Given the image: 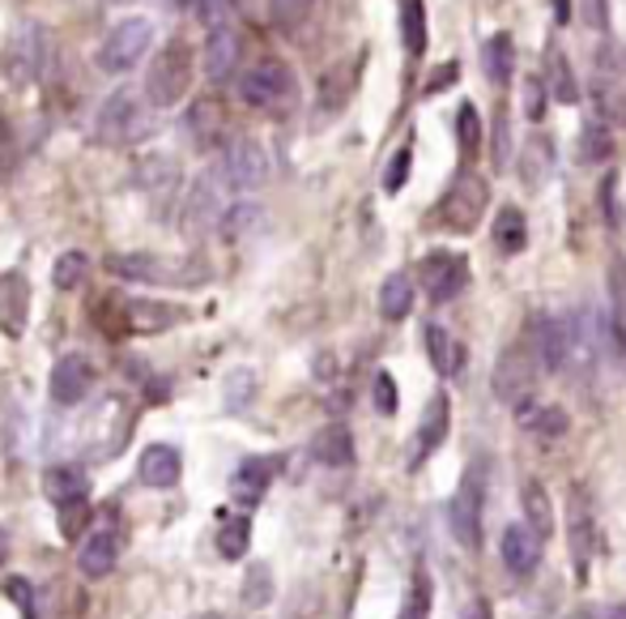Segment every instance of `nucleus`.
Instances as JSON below:
<instances>
[{"label": "nucleus", "mask_w": 626, "mask_h": 619, "mask_svg": "<svg viewBox=\"0 0 626 619\" xmlns=\"http://www.w3.org/2000/svg\"><path fill=\"white\" fill-rule=\"evenodd\" d=\"M311 457H316L320 466H350V461H355V436H350V427L332 423L325 432H316Z\"/></svg>", "instance_id": "obj_22"}, {"label": "nucleus", "mask_w": 626, "mask_h": 619, "mask_svg": "<svg viewBox=\"0 0 626 619\" xmlns=\"http://www.w3.org/2000/svg\"><path fill=\"white\" fill-rule=\"evenodd\" d=\"M239 394H252V372H235V376H230V406H239Z\"/></svg>", "instance_id": "obj_49"}, {"label": "nucleus", "mask_w": 626, "mask_h": 619, "mask_svg": "<svg viewBox=\"0 0 626 619\" xmlns=\"http://www.w3.org/2000/svg\"><path fill=\"white\" fill-rule=\"evenodd\" d=\"M30 321V282L22 270H9L0 278V329L4 338H22Z\"/></svg>", "instance_id": "obj_12"}, {"label": "nucleus", "mask_w": 626, "mask_h": 619, "mask_svg": "<svg viewBox=\"0 0 626 619\" xmlns=\"http://www.w3.org/2000/svg\"><path fill=\"white\" fill-rule=\"evenodd\" d=\"M188 85H192V48L175 39L145 69V99L154 108H175L188 94Z\"/></svg>", "instance_id": "obj_2"}, {"label": "nucleus", "mask_w": 626, "mask_h": 619, "mask_svg": "<svg viewBox=\"0 0 626 619\" xmlns=\"http://www.w3.org/2000/svg\"><path fill=\"white\" fill-rule=\"evenodd\" d=\"M179 4H188V0H179Z\"/></svg>", "instance_id": "obj_59"}, {"label": "nucleus", "mask_w": 626, "mask_h": 619, "mask_svg": "<svg viewBox=\"0 0 626 619\" xmlns=\"http://www.w3.org/2000/svg\"><path fill=\"white\" fill-rule=\"evenodd\" d=\"M597 108L605 120L614 124H626V85H597Z\"/></svg>", "instance_id": "obj_42"}, {"label": "nucleus", "mask_w": 626, "mask_h": 619, "mask_svg": "<svg viewBox=\"0 0 626 619\" xmlns=\"http://www.w3.org/2000/svg\"><path fill=\"white\" fill-rule=\"evenodd\" d=\"M512 69H516V48H512V34H494L491 43H486V78L503 85L507 78H512Z\"/></svg>", "instance_id": "obj_29"}, {"label": "nucleus", "mask_w": 626, "mask_h": 619, "mask_svg": "<svg viewBox=\"0 0 626 619\" xmlns=\"http://www.w3.org/2000/svg\"><path fill=\"white\" fill-rule=\"evenodd\" d=\"M145 112H141V94L136 90H115L103 112H99V138L111 141V145H124V141H136L145 133Z\"/></svg>", "instance_id": "obj_6"}, {"label": "nucleus", "mask_w": 626, "mask_h": 619, "mask_svg": "<svg viewBox=\"0 0 626 619\" xmlns=\"http://www.w3.org/2000/svg\"><path fill=\"white\" fill-rule=\"evenodd\" d=\"M588 22H593V27L605 22V0H588Z\"/></svg>", "instance_id": "obj_53"}, {"label": "nucleus", "mask_w": 626, "mask_h": 619, "mask_svg": "<svg viewBox=\"0 0 626 619\" xmlns=\"http://www.w3.org/2000/svg\"><path fill=\"white\" fill-rule=\"evenodd\" d=\"M188 4H196V13H201L205 22H214L222 9H226V0H188Z\"/></svg>", "instance_id": "obj_51"}, {"label": "nucleus", "mask_w": 626, "mask_h": 619, "mask_svg": "<svg viewBox=\"0 0 626 619\" xmlns=\"http://www.w3.org/2000/svg\"><path fill=\"white\" fill-rule=\"evenodd\" d=\"M418 270H422V286H427L431 304L456 300L464 291V282H469V265H464V256L456 253H431Z\"/></svg>", "instance_id": "obj_10"}, {"label": "nucleus", "mask_w": 626, "mask_h": 619, "mask_svg": "<svg viewBox=\"0 0 626 619\" xmlns=\"http://www.w3.org/2000/svg\"><path fill=\"white\" fill-rule=\"evenodd\" d=\"M397 402H401V397H397V380H392L388 372H380V376H376V406H380L383 415H392Z\"/></svg>", "instance_id": "obj_47"}, {"label": "nucleus", "mask_w": 626, "mask_h": 619, "mask_svg": "<svg viewBox=\"0 0 626 619\" xmlns=\"http://www.w3.org/2000/svg\"><path fill=\"white\" fill-rule=\"evenodd\" d=\"M269 593H273L269 568H265V564H256L244 581V602L247 607H265V602H269Z\"/></svg>", "instance_id": "obj_43"}, {"label": "nucleus", "mask_w": 626, "mask_h": 619, "mask_svg": "<svg viewBox=\"0 0 626 619\" xmlns=\"http://www.w3.org/2000/svg\"><path fill=\"white\" fill-rule=\"evenodd\" d=\"M461 619H494L491 616V602H486V598H473V602H469V607L461 611Z\"/></svg>", "instance_id": "obj_52"}, {"label": "nucleus", "mask_w": 626, "mask_h": 619, "mask_svg": "<svg viewBox=\"0 0 626 619\" xmlns=\"http://www.w3.org/2000/svg\"><path fill=\"white\" fill-rule=\"evenodd\" d=\"M427 355H431L439 376H456L464 367V346L443 325H427Z\"/></svg>", "instance_id": "obj_27"}, {"label": "nucleus", "mask_w": 626, "mask_h": 619, "mask_svg": "<svg viewBox=\"0 0 626 619\" xmlns=\"http://www.w3.org/2000/svg\"><path fill=\"white\" fill-rule=\"evenodd\" d=\"M85 274H90V256L85 253H60L55 256V265H52V282H55V291H78L85 282Z\"/></svg>", "instance_id": "obj_30"}, {"label": "nucleus", "mask_w": 626, "mask_h": 619, "mask_svg": "<svg viewBox=\"0 0 626 619\" xmlns=\"http://www.w3.org/2000/svg\"><path fill=\"white\" fill-rule=\"evenodd\" d=\"M609 619H626V602H623V607H614V611H609Z\"/></svg>", "instance_id": "obj_55"}, {"label": "nucleus", "mask_w": 626, "mask_h": 619, "mask_svg": "<svg viewBox=\"0 0 626 619\" xmlns=\"http://www.w3.org/2000/svg\"><path fill=\"white\" fill-rule=\"evenodd\" d=\"M550 163H554V154H550V141L537 138L528 141V150H524V159H520V175H524V184H542L545 175H550Z\"/></svg>", "instance_id": "obj_33"}, {"label": "nucleus", "mask_w": 626, "mask_h": 619, "mask_svg": "<svg viewBox=\"0 0 626 619\" xmlns=\"http://www.w3.org/2000/svg\"><path fill=\"white\" fill-rule=\"evenodd\" d=\"M4 590L18 598V607H22L27 616L34 611V598H30V586H27V581H18V577H13V581H4Z\"/></svg>", "instance_id": "obj_48"}, {"label": "nucleus", "mask_w": 626, "mask_h": 619, "mask_svg": "<svg viewBox=\"0 0 626 619\" xmlns=\"http://www.w3.org/2000/svg\"><path fill=\"white\" fill-rule=\"evenodd\" d=\"M179 470H184V457H179V449H171V445H150V449L141 453V461H136V475H141L145 487H175Z\"/></svg>", "instance_id": "obj_16"}, {"label": "nucleus", "mask_w": 626, "mask_h": 619, "mask_svg": "<svg viewBox=\"0 0 626 619\" xmlns=\"http://www.w3.org/2000/svg\"><path fill=\"white\" fill-rule=\"evenodd\" d=\"M413 308V278L409 274H392V278L380 286V312L388 321H401Z\"/></svg>", "instance_id": "obj_28"}, {"label": "nucleus", "mask_w": 626, "mask_h": 619, "mask_svg": "<svg viewBox=\"0 0 626 619\" xmlns=\"http://www.w3.org/2000/svg\"><path fill=\"white\" fill-rule=\"evenodd\" d=\"M107 274H115V278L124 282H184V286H192V274H184V265H171V261H163V256L154 253H115L107 256Z\"/></svg>", "instance_id": "obj_8"}, {"label": "nucleus", "mask_w": 626, "mask_h": 619, "mask_svg": "<svg viewBox=\"0 0 626 619\" xmlns=\"http://www.w3.org/2000/svg\"><path fill=\"white\" fill-rule=\"evenodd\" d=\"M537 359H533V351L528 346H512V351H503V359L494 364V394L503 397V402H524V397L533 394V380H537Z\"/></svg>", "instance_id": "obj_7"}, {"label": "nucleus", "mask_w": 626, "mask_h": 619, "mask_svg": "<svg viewBox=\"0 0 626 619\" xmlns=\"http://www.w3.org/2000/svg\"><path fill=\"white\" fill-rule=\"evenodd\" d=\"M443 436H448V397L439 394L431 402V410H427V419H422V432H418V440H422V453H431L443 445Z\"/></svg>", "instance_id": "obj_34"}, {"label": "nucleus", "mask_w": 626, "mask_h": 619, "mask_svg": "<svg viewBox=\"0 0 626 619\" xmlns=\"http://www.w3.org/2000/svg\"><path fill=\"white\" fill-rule=\"evenodd\" d=\"M401 22H406V43H409V52L418 57V52L427 48V22H422V0H406V13H401Z\"/></svg>", "instance_id": "obj_41"}, {"label": "nucleus", "mask_w": 626, "mask_h": 619, "mask_svg": "<svg viewBox=\"0 0 626 619\" xmlns=\"http://www.w3.org/2000/svg\"><path fill=\"white\" fill-rule=\"evenodd\" d=\"M486 201H491L486 180H482L478 171H464L461 180L448 189V197L439 201V223L448 226V231H456V235H469L473 226L482 223Z\"/></svg>", "instance_id": "obj_4"}, {"label": "nucleus", "mask_w": 626, "mask_h": 619, "mask_svg": "<svg viewBox=\"0 0 626 619\" xmlns=\"http://www.w3.org/2000/svg\"><path fill=\"white\" fill-rule=\"evenodd\" d=\"M188 133L196 138V145H218L226 138V108L218 99H196L188 112Z\"/></svg>", "instance_id": "obj_21"}, {"label": "nucleus", "mask_w": 626, "mask_h": 619, "mask_svg": "<svg viewBox=\"0 0 626 619\" xmlns=\"http://www.w3.org/2000/svg\"><path fill=\"white\" fill-rule=\"evenodd\" d=\"M524 214H520L516 205H507V210H499V219H494V244L503 248V253H520L524 248Z\"/></svg>", "instance_id": "obj_31"}, {"label": "nucleus", "mask_w": 626, "mask_h": 619, "mask_svg": "<svg viewBox=\"0 0 626 619\" xmlns=\"http://www.w3.org/2000/svg\"><path fill=\"white\" fill-rule=\"evenodd\" d=\"M273 470H277V461H269V457H252V461H244V466L235 470V479H230L235 500H244V508L256 505V500L265 496V487H269Z\"/></svg>", "instance_id": "obj_23"}, {"label": "nucleus", "mask_w": 626, "mask_h": 619, "mask_svg": "<svg viewBox=\"0 0 626 619\" xmlns=\"http://www.w3.org/2000/svg\"><path fill=\"white\" fill-rule=\"evenodd\" d=\"M43 496L52 505H69V500H85L90 496V475H82L78 466H52L43 475Z\"/></svg>", "instance_id": "obj_24"}, {"label": "nucleus", "mask_w": 626, "mask_h": 619, "mask_svg": "<svg viewBox=\"0 0 626 619\" xmlns=\"http://www.w3.org/2000/svg\"><path fill=\"white\" fill-rule=\"evenodd\" d=\"M94 389V364L85 355H64L52 367V402L55 406H78Z\"/></svg>", "instance_id": "obj_13"}, {"label": "nucleus", "mask_w": 626, "mask_h": 619, "mask_svg": "<svg viewBox=\"0 0 626 619\" xmlns=\"http://www.w3.org/2000/svg\"><path fill=\"white\" fill-rule=\"evenodd\" d=\"M316 0H269V18L277 30H299Z\"/></svg>", "instance_id": "obj_37"}, {"label": "nucleus", "mask_w": 626, "mask_h": 619, "mask_svg": "<svg viewBox=\"0 0 626 619\" xmlns=\"http://www.w3.org/2000/svg\"><path fill=\"white\" fill-rule=\"evenodd\" d=\"M150 43H154V27L145 18H129V22H120V27L111 30L107 43L99 48V64L107 73H129L150 52Z\"/></svg>", "instance_id": "obj_5"}, {"label": "nucleus", "mask_w": 626, "mask_h": 619, "mask_svg": "<svg viewBox=\"0 0 626 619\" xmlns=\"http://www.w3.org/2000/svg\"><path fill=\"white\" fill-rule=\"evenodd\" d=\"M516 423L524 432H533V436H542V440H558L563 432H567V415L558 410V406H545V402H533V397H524L516 402Z\"/></svg>", "instance_id": "obj_20"}, {"label": "nucleus", "mask_w": 626, "mask_h": 619, "mask_svg": "<svg viewBox=\"0 0 626 619\" xmlns=\"http://www.w3.org/2000/svg\"><path fill=\"white\" fill-rule=\"evenodd\" d=\"M239 52H244L239 34L230 27H214L209 30V43H205V73L214 82H226L235 73V64H239Z\"/></svg>", "instance_id": "obj_18"}, {"label": "nucleus", "mask_w": 626, "mask_h": 619, "mask_svg": "<svg viewBox=\"0 0 626 619\" xmlns=\"http://www.w3.org/2000/svg\"><path fill=\"white\" fill-rule=\"evenodd\" d=\"M269 154L265 145L252 138H235L226 150H222V163H218V180L226 189L235 193H256L269 184Z\"/></svg>", "instance_id": "obj_3"}, {"label": "nucleus", "mask_w": 626, "mask_h": 619, "mask_svg": "<svg viewBox=\"0 0 626 619\" xmlns=\"http://www.w3.org/2000/svg\"><path fill=\"white\" fill-rule=\"evenodd\" d=\"M260 219H265V210L256 205V201H239V205H230V210H222V235H230V240H239V235H247L252 226H260Z\"/></svg>", "instance_id": "obj_32"}, {"label": "nucleus", "mask_w": 626, "mask_h": 619, "mask_svg": "<svg viewBox=\"0 0 626 619\" xmlns=\"http://www.w3.org/2000/svg\"><path fill=\"white\" fill-rule=\"evenodd\" d=\"M452 530L461 538V547H482V470H469L464 483L456 487L452 500Z\"/></svg>", "instance_id": "obj_9"}, {"label": "nucleus", "mask_w": 626, "mask_h": 619, "mask_svg": "<svg viewBox=\"0 0 626 619\" xmlns=\"http://www.w3.org/2000/svg\"><path fill=\"white\" fill-rule=\"evenodd\" d=\"M0 556H4V538H0Z\"/></svg>", "instance_id": "obj_58"}, {"label": "nucleus", "mask_w": 626, "mask_h": 619, "mask_svg": "<svg viewBox=\"0 0 626 619\" xmlns=\"http://www.w3.org/2000/svg\"><path fill=\"white\" fill-rule=\"evenodd\" d=\"M524 112H528V120H542L545 115V82L542 78H528V85H524Z\"/></svg>", "instance_id": "obj_46"}, {"label": "nucleus", "mask_w": 626, "mask_h": 619, "mask_svg": "<svg viewBox=\"0 0 626 619\" xmlns=\"http://www.w3.org/2000/svg\"><path fill=\"white\" fill-rule=\"evenodd\" d=\"M247 538H252V521H247V517H230L218 535V551L226 560H239L247 551Z\"/></svg>", "instance_id": "obj_38"}, {"label": "nucleus", "mask_w": 626, "mask_h": 619, "mask_svg": "<svg viewBox=\"0 0 626 619\" xmlns=\"http://www.w3.org/2000/svg\"><path fill=\"white\" fill-rule=\"evenodd\" d=\"M520 500H524V526H528V535L537 538V542H545V538L554 535V505H550L545 487L542 483H524Z\"/></svg>", "instance_id": "obj_26"}, {"label": "nucleus", "mask_w": 626, "mask_h": 619, "mask_svg": "<svg viewBox=\"0 0 626 619\" xmlns=\"http://www.w3.org/2000/svg\"><path fill=\"white\" fill-rule=\"evenodd\" d=\"M120 560V535L115 530H99V535H90L82 542V551H78V568H82L90 581H103L111 568Z\"/></svg>", "instance_id": "obj_17"}, {"label": "nucleus", "mask_w": 626, "mask_h": 619, "mask_svg": "<svg viewBox=\"0 0 626 619\" xmlns=\"http://www.w3.org/2000/svg\"><path fill=\"white\" fill-rule=\"evenodd\" d=\"M579 145H584V150H579V159H584V163H605V159L614 154V138H609V129H605L601 120H593V124L584 129Z\"/></svg>", "instance_id": "obj_36"}, {"label": "nucleus", "mask_w": 626, "mask_h": 619, "mask_svg": "<svg viewBox=\"0 0 626 619\" xmlns=\"http://www.w3.org/2000/svg\"><path fill=\"white\" fill-rule=\"evenodd\" d=\"M55 526H60V535L69 538H82V530L90 526V505L85 500H69V505H60V517H55Z\"/></svg>", "instance_id": "obj_40"}, {"label": "nucleus", "mask_w": 626, "mask_h": 619, "mask_svg": "<svg viewBox=\"0 0 626 619\" xmlns=\"http://www.w3.org/2000/svg\"><path fill=\"white\" fill-rule=\"evenodd\" d=\"M499 551H503L507 572H516V577H528V572L537 568V560H542V542L528 535V526H507Z\"/></svg>", "instance_id": "obj_19"}, {"label": "nucleus", "mask_w": 626, "mask_h": 619, "mask_svg": "<svg viewBox=\"0 0 626 619\" xmlns=\"http://www.w3.org/2000/svg\"><path fill=\"white\" fill-rule=\"evenodd\" d=\"M452 82H456V64H443L435 73V82H427V94H439V90H448Z\"/></svg>", "instance_id": "obj_50"}, {"label": "nucleus", "mask_w": 626, "mask_h": 619, "mask_svg": "<svg viewBox=\"0 0 626 619\" xmlns=\"http://www.w3.org/2000/svg\"><path fill=\"white\" fill-rule=\"evenodd\" d=\"M239 99L256 112H290L299 103V82L286 60H260L239 78Z\"/></svg>", "instance_id": "obj_1"}, {"label": "nucleus", "mask_w": 626, "mask_h": 619, "mask_svg": "<svg viewBox=\"0 0 626 619\" xmlns=\"http://www.w3.org/2000/svg\"><path fill=\"white\" fill-rule=\"evenodd\" d=\"M567 542H572L579 568L593 560V551H597V526H593V508H588L584 487H575L572 505H567Z\"/></svg>", "instance_id": "obj_15"}, {"label": "nucleus", "mask_w": 626, "mask_h": 619, "mask_svg": "<svg viewBox=\"0 0 626 619\" xmlns=\"http://www.w3.org/2000/svg\"><path fill=\"white\" fill-rule=\"evenodd\" d=\"M111 4H133V0H111Z\"/></svg>", "instance_id": "obj_57"}, {"label": "nucleus", "mask_w": 626, "mask_h": 619, "mask_svg": "<svg viewBox=\"0 0 626 619\" xmlns=\"http://www.w3.org/2000/svg\"><path fill=\"white\" fill-rule=\"evenodd\" d=\"M456 133H461V145L469 150V154L482 145V120H478V112H473L469 103H464L461 112H456Z\"/></svg>", "instance_id": "obj_44"}, {"label": "nucleus", "mask_w": 626, "mask_h": 619, "mask_svg": "<svg viewBox=\"0 0 626 619\" xmlns=\"http://www.w3.org/2000/svg\"><path fill=\"white\" fill-rule=\"evenodd\" d=\"M133 184L141 193H166V189L179 184V163L166 159V154H145L133 171Z\"/></svg>", "instance_id": "obj_25"}, {"label": "nucleus", "mask_w": 626, "mask_h": 619, "mask_svg": "<svg viewBox=\"0 0 626 619\" xmlns=\"http://www.w3.org/2000/svg\"><path fill=\"white\" fill-rule=\"evenodd\" d=\"M196 619H226V616H196Z\"/></svg>", "instance_id": "obj_56"}, {"label": "nucleus", "mask_w": 626, "mask_h": 619, "mask_svg": "<svg viewBox=\"0 0 626 619\" xmlns=\"http://www.w3.org/2000/svg\"><path fill=\"white\" fill-rule=\"evenodd\" d=\"M350 73H355V64H350V69L341 64V69L325 73V82H320V103H325V112H337V108L346 103V94H350V85H355Z\"/></svg>", "instance_id": "obj_35"}, {"label": "nucleus", "mask_w": 626, "mask_h": 619, "mask_svg": "<svg viewBox=\"0 0 626 619\" xmlns=\"http://www.w3.org/2000/svg\"><path fill=\"white\" fill-rule=\"evenodd\" d=\"M120 308V329L124 334H163L179 321V308L163 300H111Z\"/></svg>", "instance_id": "obj_11"}, {"label": "nucleus", "mask_w": 626, "mask_h": 619, "mask_svg": "<svg viewBox=\"0 0 626 619\" xmlns=\"http://www.w3.org/2000/svg\"><path fill=\"white\" fill-rule=\"evenodd\" d=\"M554 18L567 22V18H572V4H567V0H554Z\"/></svg>", "instance_id": "obj_54"}, {"label": "nucleus", "mask_w": 626, "mask_h": 619, "mask_svg": "<svg viewBox=\"0 0 626 619\" xmlns=\"http://www.w3.org/2000/svg\"><path fill=\"white\" fill-rule=\"evenodd\" d=\"M409 163H413V154H409V150H401V154L388 163V175H383V189H388V193H401V189H406Z\"/></svg>", "instance_id": "obj_45"}, {"label": "nucleus", "mask_w": 626, "mask_h": 619, "mask_svg": "<svg viewBox=\"0 0 626 619\" xmlns=\"http://www.w3.org/2000/svg\"><path fill=\"white\" fill-rule=\"evenodd\" d=\"M222 184L218 180V171L214 175H201L196 184H192V197H188V205H184V226L188 231H201V226H209V223H218L222 219Z\"/></svg>", "instance_id": "obj_14"}, {"label": "nucleus", "mask_w": 626, "mask_h": 619, "mask_svg": "<svg viewBox=\"0 0 626 619\" xmlns=\"http://www.w3.org/2000/svg\"><path fill=\"white\" fill-rule=\"evenodd\" d=\"M550 90H554V99H563V103H575V99H579L572 64L563 60V52H550Z\"/></svg>", "instance_id": "obj_39"}]
</instances>
